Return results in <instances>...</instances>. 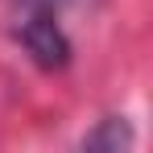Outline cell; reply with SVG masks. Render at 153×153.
Returning <instances> with one entry per match:
<instances>
[{"label": "cell", "mask_w": 153, "mask_h": 153, "mask_svg": "<svg viewBox=\"0 0 153 153\" xmlns=\"http://www.w3.org/2000/svg\"><path fill=\"white\" fill-rule=\"evenodd\" d=\"M62 0H21V8H58Z\"/></svg>", "instance_id": "3"}, {"label": "cell", "mask_w": 153, "mask_h": 153, "mask_svg": "<svg viewBox=\"0 0 153 153\" xmlns=\"http://www.w3.org/2000/svg\"><path fill=\"white\" fill-rule=\"evenodd\" d=\"M17 37H21V46L29 50V58L37 66H46V71H62L71 62V42L58 29L54 8H21Z\"/></svg>", "instance_id": "1"}, {"label": "cell", "mask_w": 153, "mask_h": 153, "mask_svg": "<svg viewBox=\"0 0 153 153\" xmlns=\"http://www.w3.org/2000/svg\"><path fill=\"white\" fill-rule=\"evenodd\" d=\"M128 145H132V128L124 120H116V116L83 137V149H128Z\"/></svg>", "instance_id": "2"}]
</instances>
